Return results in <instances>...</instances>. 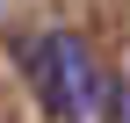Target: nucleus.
Returning <instances> with one entry per match:
<instances>
[{
    "label": "nucleus",
    "instance_id": "2",
    "mask_svg": "<svg viewBox=\"0 0 130 123\" xmlns=\"http://www.w3.org/2000/svg\"><path fill=\"white\" fill-rule=\"evenodd\" d=\"M108 123H130V80H108Z\"/></svg>",
    "mask_w": 130,
    "mask_h": 123
},
{
    "label": "nucleus",
    "instance_id": "1",
    "mask_svg": "<svg viewBox=\"0 0 130 123\" xmlns=\"http://www.w3.org/2000/svg\"><path fill=\"white\" fill-rule=\"evenodd\" d=\"M29 72H36V87H43V101H51L58 123H101V94H108V80H101V65H94L87 36L51 29V36L29 51Z\"/></svg>",
    "mask_w": 130,
    "mask_h": 123
}]
</instances>
